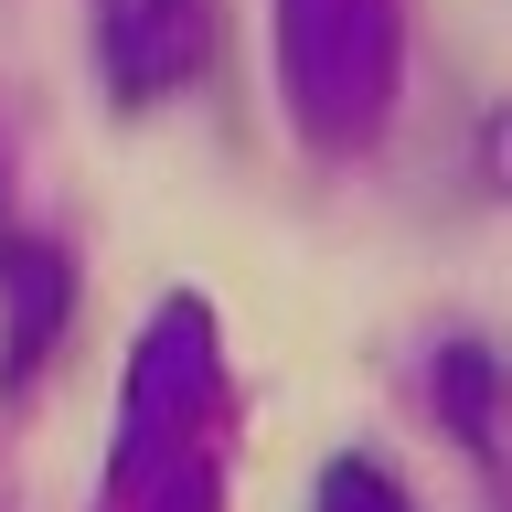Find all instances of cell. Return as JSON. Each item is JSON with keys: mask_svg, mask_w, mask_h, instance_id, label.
Listing matches in <instances>:
<instances>
[{"mask_svg": "<svg viewBox=\"0 0 512 512\" xmlns=\"http://www.w3.org/2000/svg\"><path fill=\"white\" fill-rule=\"evenodd\" d=\"M395 54H406L395 0H278V75H288V118L310 128V150H352L384 128Z\"/></svg>", "mask_w": 512, "mask_h": 512, "instance_id": "obj_1", "label": "cell"}, {"mask_svg": "<svg viewBox=\"0 0 512 512\" xmlns=\"http://www.w3.org/2000/svg\"><path fill=\"white\" fill-rule=\"evenodd\" d=\"M86 22L118 107H171L214 64V0H86Z\"/></svg>", "mask_w": 512, "mask_h": 512, "instance_id": "obj_3", "label": "cell"}, {"mask_svg": "<svg viewBox=\"0 0 512 512\" xmlns=\"http://www.w3.org/2000/svg\"><path fill=\"white\" fill-rule=\"evenodd\" d=\"M11 246H22V235H11V182H0V256H11Z\"/></svg>", "mask_w": 512, "mask_h": 512, "instance_id": "obj_7", "label": "cell"}, {"mask_svg": "<svg viewBox=\"0 0 512 512\" xmlns=\"http://www.w3.org/2000/svg\"><path fill=\"white\" fill-rule=\"evenodd\" d=\"M0 278H11V342H0V384H22L32 363H43V342H54V320H64V256L11 246V256H0Z\"/></svg>", "mask_w": 512, "mask_h": 512, "instance_id": "obj_4", "label": "cell"}, {"mask_svg": "<svg viewBox=\"0 0 512 512\" xmlns=\"http://www.w3.org/2000/svg\"><path fill=\"white\" fill-rule=\"evenodd\" d=\"M203 416H214V320L192 310V299H171V310L150 320L139 363H128V406H118V491H139V480H160V470H182L192 438H203Z\"/></svg>", "mask_w": 512, "mask_h": 512, "instance_id": "obj_2", "label": "cell"}, {"mask_svg": "<svg viewBox=\"0 0 512 512\" xmlns=\"http://www.w3.org/2000/svg\"><path fill=\"white\" fill-rule=\"evenodd\" d=\"M438 406H448V427L491 459L502 448V416H491V342H448L438 352Z\"/></svg>", "mask_w": 512, "mask_h": 512, "instance_id": "obj_5", "label": "cell"}, {"mask_svg": "<svg viewBox=\"0 0 512 512\" xmlns=\"http://www.w3.org/2000/svg\"><path fill=\"white\" fill-rule=\"evenodd\" d=\"M310 512H406V491H395L374 459H331V470H320V502H310Z\"/></svg>", "mask_w": 512, "mask_h": 512, "instance_id": "obj_6", "label": "cell"}]
</instances>
